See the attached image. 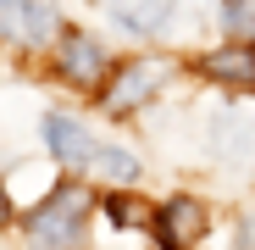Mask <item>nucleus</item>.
<instances>
[{
  "mask_svg": "<svg viewBox=\"0 0 255 250\" xmlns=\"http://www.w3.org/2000/svg\"><path fill=\"white\" fill-rule=\"evenodd\" d=\"M83 223H89V195L83 189H56L28 217V250H78Z\"/></svg>",
  "mask_w": 255,
  "mask_h": 250,
  "instance_id": "obj_1",
  "label": "nucleus"
},
{
  "mask_svg": "<svg viewBox=\"0 0 255 250\" xmlns=\"http://www.w3.org/2000/svg\"><path fill=\"white\" fill-rule=\"evenodd\" d=\"M161 83H166V67H161V61H128V67H117V78L106 83L100 106H106L111 117H128V111L150 106Z\"/></svg>",
  "mask_w": 255,
  "mask_h": 250,
  "instance_id": "obj_2",
  "label": "nucleus"
},
{
  "mask_svg": "<svg viewBox=\"0 0 255 250\" xmlns=\"http://www.w3.org/2000/svg\"><path fill=\"white\" fill-rule=\"evenodd\" d=\"M211 228V212H205V200L194 195H172V200H161V212H155V239L161 250H194Z\"/></svg>",
  "mask_w": 255,
  "mask_h": 250,
  "instance_id": "obj_3",
  "label": "nucleus"
},
{
  "mask_svg": "<svg viewBox=\"0 0 255 250\" xmlns=\"http://www.w3.org/2000/svg\"><path fill=\"white\" fill-rule=\"evenodd\" d=\"M106 72H111V56H106L100 39L78 33V28L61 33V78H67V83H78V89H100Z\"/></svg>",
  "mask_w": 255,
  "mask_h": 250,
  "instance_id": "obj_4",
  "label": "nucleus"
},
{
  "mask_svg": "<svg viewBox=\"0 0 255 250\" xmlns=\"http://www.w3.org/2000/svg\"><path fill=\"white\" fill-rule=\"evenodd\" d=\"M0 33L22 39V45H45L56 33V0H0Z\"/></svg>",
  "mask_w": 255,
  "mask_h": 250,
  "instance_id": "obj_5",
  "label": "nucleus"
},
{
  "mask_svg": "<svg viewBox=\"0 0 255 250\" xmlns=\"http://www.w3.org/2000/svg\"><path fill=\"white\" fill-rule=\"evenodd\" d=\"M45 139H50V150H56V161H67V167H89L95 161V134L83 128V122H72V117H45Z\"/></svg>",
  "mask_w": 255,
  "mask_h": 250,
  "instance_id": "obj_6",
  "label": "nucleus"
},
{
  "mask_svg": "<svg viewBox=\"0 0 255 250\" xmlns=\"http://www.w3.org/2000/svg\"><path fill=\"white\" fill-rule=\"evenodd\" d=\"M200 72L217 78V83H228V89H255V45H222V50H211V56H200Z\"/></svg>",
  "mask_w": 255,
  "mask_h": 250,
  "instance_id": "obj_7",
  "label": "nucleus"
},
{
  "mask_svg": "<svg viewBox=\"0 0 255 250\" xmlns=\"http://www.w3.org/2000/svg\"><path fill=\"white\" fill-rule=\"evenodd\" d=\"M106 11L128 33H161L166 17H172V0H106Z\"/></svg>",
  "mask_w": 255,
  "mask_h": 250,
  "instance_id": "obj_8",
  "label": "nucleus"
},
{
  "mask_svg": "<svg viewBox=\"0 0 255 250\" xmlns=\"http://www.w3.org/2000/svg\"><path fill=\"white\" fill-rule=\"evenodd\" d=\"M217 150L228 161H255V122L244 111H222L217 117Z\"/></svg>",
  "mask_w": 255,
  "mask_h": 250,
  "instance_id": "obj_9",
  "label": "nucleus"
},
{
  "mask_svg": "<svg viewBox=\"0 0 255 250\" xmlns=\"http://www.w3.org/2000/svg\"><path fill=\"white\" fill-rule=\"evenodd\" d=\"M95 167H100L106 184H133L139 178V156L133 150H117V145H100L95 150Z\"/></svg>",
  "mask_w": 255,
  "mask_h": 250,
  "instance_id": "obj_10",
  "label": "nucleus"
},
{
  "mask_svg": "<svg viewBox=\"0 0 255 250\" xmlns=\"http://www.w3.org/2000/svg\"><path fill=\"white\" fill-rule=\"evenodd\" d=\"M106 217H111L117 228H144V223L155 228V212H150L139 195H111V200H106Z\"/></svg>",
  "mask_w": 255,
  "mask_h": 250,
  "instance_id": "obj_11",
  "label": "nucleus"
},
{
  "mask_svg": "<svg viewBox=\"0 0 255 250\" xmlns=\"http://www.w3.org/2000/svg\"><path fill=\"white\" fill-rule=\"evenodd\" d=\"M222 28L233 45H255V0H228L222 6Z\"/></svg>",
  "mask_w": 255,
  "mask_h": 250,
  "instance_id": "obj_12",
  "label": "nucleus"
},
{
  "mask_svg": "<svg viewBox=\"0 0 255 250\" xmlns=\"http://www.w3.org/2000/svg\"><path fill=\"white\" fill-rule=\"evenodd\" d=\"M239 250H255V217L239 223Z\"/></svg>",
  "mask_w": 255,
  "mask_h": 250,
  "instance_id": "obj_13",
  "label": "nucleus"
},
{
  "mask_svg": "<svg viewBox=\"0 0 255 250\" xmlns=\"http://www.w3.org/2000/svg\"><path fill=\"white\" fill-rule=\"evenodd\" d=\"M11 223V206H6V189H0V228Z\"/></svg>",
  "mask_w": 255,
  "mask_h": 250,
  "instance_id": "obj_14",
  "label": "nucleus"
}]
</instances>
